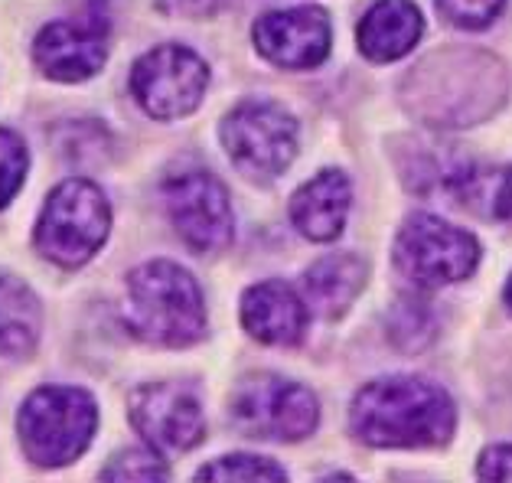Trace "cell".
Here are the masks:
<instances>
[{"label": "cell", "instance_id": "1", "mask_svg": "<svg viewBox=\"0 0 512 483\" xmlns=\"http://www.w3.org/2000/svg\"><path fill=\"white\" fill-rule=\"evenodd\" d=\"M353 431L372 448H424L454 431V405L434 382L392 376L369 382L353 399Z\"/></svg>", "mask_w": 512, "mask_h": 483}, {"label": "cell", "instance_id": "2", "mask_svg": "<svg viewBox=\"0 0 512 483\" xmlns=\"http://www.w3.org/2000/svg\"><path fill=\"white\" fill-rule=\"evenodd\" d=\"M128 327L147 343L190 346L206 330V307L190 271L173 262H147L128 278Z\"/></svg>", "mask_w": 512, "mask_h": 483}, {"label": "cell", "instance_id": "3", "mask_svg": "<svg viewBox=\"0 0 512 483\" xmlns=\"http://www.w3.org/2000/svg\"><path fill=\"white\" fill-rule=\"evenodd\" d=\"M98 412L89 392L72 386H43L20 408L17 428L23 451L43 467L72 464L92 444Z\"/></svg>", "mask_w": 512, "mask_h": 483}, {"label": "cell", "instance_id": "4", "mask_svg": "<svg viewBox=\"0 0 512 483\" xmlns=\"http://www.w3.org/2000/svg\"><path fill=\"white\" fill-rule=\"evenodd\" d=\"M111 213L105 193L89 180H66L49 193L36 226V249L62 268L85 265L108 239Z\"/></svg>", "mask_w": 512, "mask_h": 483}, {"label": "cell", "instance_id": "5", "mask_svg": "<svg viewBox=\"0 0 512 483\" xmlns=\"http://www.w3.org/2000/svg\"><path fill=\"white\" fill-rule=\"evenodd\" d=\"M480 262V245L473 235L437 216H411L398 232L395 265L418 288H444L464 281Z\"/></svg>", "mask_w": 512, "mask_h": 483}, {"label": "cell", "instance_id": "6", "mask_svg": "<svg viewBox=\"0 0 512 483\" xmlns=\"http://www.w3.org/2000/svg\"><path fill=\"white\" fill-rule=\"evenodd\" d=\"M232 418L245 435L297 441L317 428L320 408L314 392L281 376H252L232 392Z\"/></svg>", "mask_w": 512, "mask_h": 483}, {"label": "cell", "instance_id": "7", "mask_svg": "<svg viewBox=\"0 0 512 483\" xmlns=\"http://www.w3.org/2000/svg\"><path fill=\"white\" fill-rule=\"evenodd\" d=\"M222 141L232 164L255 180H271L294 160L297 125L271 102H245L222 125Z\"/></svg>", "mask_w": 512, "mask_h": 483}, {"label": "cell", "instance_id": "8", "mask_svg": "<svg viewBox=\"0 0 512 483\" xmlns=\"http://www.w3.org/2000/svg\"><path fill=\"white\" fill-rule=\"evenodd\" d=\"M209 69L193 49L186 46H157L134 63L131 89L137 102L151 118L173 121L183 118L203 102Z\"/></svg>", "mask_w": 512, "mask_h": 483}, {"label": "cell", "instance_id": "9", "mask_svg": "<svg viewBox=\"0 0 512 483\" xmlns=\"http://www.w3.org/2000/svg\"><path fill=\"white\" fill-rule=\"evenodd\" d=\"M164 203L173 229L193 252H222L232 242L229 193L209 170L170 173Z\"/></svg>", "mask_w": 512, "mask_h": 483}, {"label": "cell", "instance_id": "10", "mask_svg": "<svg viewBox=\"0 0 512 483\" xmlns=\"http://www.w3.org/2000/svg\"><path fill=\"white\" fill-rule=\"evenodd\" d=\"M108 17L105 10L89 7L82 20H59L40 30L33 59L49 79L82 82L105 66L108 56Z\"/></svg>", "mask_w": 512, "mask_h": 483}, {"label": "cell", "instance_id": "11", "mask_svg": "<svg viewBox=\"0 0 512 483\" xmlns=\"http://www.w3.org/2000/svg\"><path fill=\"white\" fill-rule=\"evenodd\" d=\"M131 421L154 448L186 451L203 441L206 421L196 395L183 386H144L131 395Z\"/></svg>", "mask_w": 512, "mask_h": 483}, {"label": "cell", "instance_id": "12", "mask_svg": "<svg viewBox=\"0 0 512 483\" xmlns=\"http://www.w3.org/2000/svg\"><path fill=\"white\" fill-rule=\"evenodd\" d=\"M258 53L284 69L320 66L330 53V20L320 7H297L265 14L255 23Z\"/></svg>", "mask_w": 512, "mask_h": 483}, {"label": "cell", "instance_id": "13", "mask_svg": "<svg viewBox=\"0 0 512 483\" xmlns=\"http://www.w3.org/2000/svg\"><path fill=\"white\" fill-rule=\"evenodd\" d=\"M242 324L255 340L291 346L304 337L307 304L284 281H261L242 297Z\"/></svg>", "mask_w": 512, "mask_h": 483}, {"label": "cell", "instance_id": "14", "mask_svg": "<svg viewBox=\"0 0 512 483\" xmlns=\"http://www.w3.org/2000/svg\"><path fill=\"white\" fill-rule=\"evenodd\" d=\"M349 213V183L343 173L323 170L307 187L297 190L291 200V219L307 239L330 242L343 232V222Z\"/></svg>", "mask_w": 512, "mask_h": 483}, {"label": "cell", "instance_id": "15", "mask_svg": "<svg viewBox=\"0 0 512 483\" xmlns=\"http://www.w3.org/2000/svg\"><path fill=\"white\" fill-rule=\"evenodd\" d=\"M424 30L418 7L411 0H379L359 23V49L376 63L405 56Z\"/></svg>", "mask_w": 512, "mask_h": 483}, {"label": "cell", "instance_id": "16", "mask_svg": "<svg viewBox=\"0 0 512 483\" xmlns=\"http://www.w3.org/2000/svg\"><path fill=\"white\" fill-rule=\"evenodd\" d=\"M366 281V265L356 255H327L307 271V304L323 317H340L356 301Z\"/></svg>", "mask_w": 512, "mask_h": 483}, {"label": "cell", "instance_id": "17", "mask_svg": "<svg viewBox=\"0 0 512 483\" xmlns=\"http://www.w3.org/2000/svg\"><path fill=\"white\" fill-rule=\"evenodd\" d=\"M40 340V301L20 278L0 275V356H27Z\"/></svg>", "mask_w": 512, "mask_h": 483}, {"label": "cell", "instance_id": "18", "mask_svg": "<svg viewBox=\"0 0 512 483\" xmlns=\"http://www.w3.org/2000/svg\"><path fill=\"white\" fill-rule=\"evenodd\" d=\"M196 477L199 480H284V470L265 461V457L232 454V457H219L216 464L203 467Z\"/></svg>", "mask_w": 512, "mask_h": 483}, {"label": "cell", "instance_id": "19", "mask_svg": "<svg viewBox=\"0 0 512 483\" xmlns=\"http://www.w3.org/2000/svg\"><path fill=\"white\" fill-rule=\"evenodd\" d=\"M23 173H27V147H23L20 134L0 128V209L14 200Z\"/></svg>", "mask_w": 512, "mask_h": 483}, {"label": "cell", "instance_id": "20", "mask_svg": "<svg viewBox=\"0 0 512 483\" xmlns=\"http://www.w3.org/2000/svg\"><path fill=\"white\" fill-rule=\"evenodd\" d=\"M506 0H437V10L460 30H483L503 14Z\"/></svg>", "mask_w": 512, "mask_h": 483}, {"label": "cell", "instance_id": "21", "mask_svg": "<svg viewBox=\"0 0 512 483\" xmlns=\"http://www.w3.org/2000/svg\"><path fill=\"white\" fill-rule=\"evenodd\" d=\"M105 480H164L167 470L160 464V457L151 451H124L121 457H115L105 474Z\"/></svg>", "mask_w": 512, "mask_h": 483}, {"label": "cell", "instance_id": "22", "mask_svg": "<svg viewBox=\"0 0 512 483\" xmlns=\"http://www.w3.org/2000/svg\"><path fill=\"white\" fill-rule=\"evenodd\" d=\"M483 480H512V444H499L490 448L480 461Z\"/></svg>", "mask_w": 512, "mask_h": 483}, {"label": "cell", "instance_id": "23", "mask_svg": "<svg viewBox=\"0 0 512 483\" xmlns=\"http://www.w3.org/2000/svg\"><path fill=\"white\" fill-rule=\"evenodd\" d=\"M219 0H160V10L173 17H209L216 14Z\"/></svg>", "mask_w": 512, "mask_h": 483}, {"label": "cell", "instance_id": "24", "mask_svg": "<svg viewBox=\"0 0 512 483\" xmlns=\"http://www.w3.org/2000/svg\"><path fill=\"white\" fill-rule=\"evenodd\" d=\"M493 209H496V216H499V219L509 222V226H512V170H509V173H503V177H499Z\"/></svg>", "mask_w": 512, "mask_h": 483}, {"label": "cell", "instance_id": "25", "mask_svg": "<svg viewBox=\"0 0 512 483\" xmlns=\"http://www.w3.org/2000/svg\"><path fill=\"white\" fill-rule=\"evenodd\" d=\"M506 301H509V307H512V278H509V288H506Z\"/></svg>", "mask_w": 512, "mask_h": 483}]
</instances>
